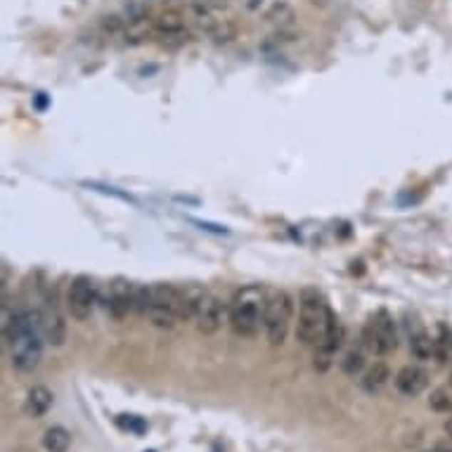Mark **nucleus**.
<instances>
[{
	"label": "nucleus",
	"mask_w": 452,
	"mask_h": 452,
	"mask_svg": "<svg viewBox=\"0 0 452 452\" xmlns=\"http://www.w3.org/2000/svg\"><path fill=\"white\" fill-rule=\"evenodd\" d=\"M403 327H405L407 341H410V353L414 358L417 360L436 358V339L426 332V327L421 324L417 313H410V310H407L403 317Z\"/></svg>",
	"instance_id": "9b49d317"
},
{
	"label": "nucleus",
	"mask_w": 452,
	"mask_h": 452,
	"mask_svg": "<svg viewBox=\"0 0 452 452\" xmlns=\"http://www.w3.org/2000/svg\"><path fill=\"white\" fill-rule=\"evenodd\" d=\"M100 303V287L95 284L93 277L78 275L71 279L69 292H66V308L73 320L86 322L95 313V306Z\"/></svg>",
	"instance_id": "0eeeda50"
},
{
	"label": "nucleus",
	"mask_w": 452,
	"mask_h": 452,
	"mask_svg": "<svg viewBox=\"0 0 452 452\" xmlns=\"http://www.w3.org/2000/svg\"><path fill=\"white\" fill-rule=\"evenodd\" d=\"M344 339H346V327H344V322L334 315V310H332L327 332H324L320 344L315 346V355H313V367L317 369V372H327V369L334 365L337 351L341 348V344H344Z\"/></svg>",
	"instance_id": "1a4fd4ad"
},
{
	"label": "nucleus",
	"mask_w": 452,
	"mask_h": 452,
	"mask_svg": "<svg viewBox=\"0 0 452 452\" xmlns=\"http://www.w3.org/2000/svg\"><path fill=\"white\" fill-rule=\"evenodd\" d=\"M389 379H391L389 365L381 360H376L365 369V372H362L360 386H362V391H367V394H379V391L389 384Z\"/></svg>",
	"instance_id": "dca6fc26"
},
{
	"label": "nucleus",
	"mask_w": 452,
	"mask_h": 452,
	"mask_svg": "<svg viewBox=\"0 0 452 452\" xmlns=\"http://www.w3.org/2000/svg\"><path fill=\"white\" fill-rule=\"evenodd\" d=\"M433 452H452V438L441 441L438 446H436V450H433Z\"/></svg>",
	"instance_id": "5701e85b"
},
{
	"label": "nucleus",
	"mask_w": 452,
	"mask_h": 452,
	"mask_svg": "<svg viewBox=\"0 0 452 452\" xmlns=\"http://www.w3.org/2000/svg\"><path fill=\"white\" fill-rule=\"evenodd\" d=\"M428 386V372L419 365H405L396 374V389L398 394H403L407 398H417L426 391Z\"/></svg>",
	"instance_id": "ddd939ff"
},
{
	"label": "nucleus",
	"mask_w": 452,
	"mask_h": 452,
	"mask_svg": "<svg viewBox=\"0 0 452 452\" xmlns=\"http://www.w3.org/2000/svg\"><path fill=\"white\" fill-rule=\"evenodd\" d=\"M135 294L138 284L128 282L125 277H114L105 289H100V303L112 313V317L121 320L135 310Z\"/></svg>",
	"instance_id": "6e6552de"
},
{
	"label": "nucleus",
	"mask_w": 452,
	"mask_h": 452,
	"mask_svg": "<svg viewBox=\"0 0 452 452\" xmlns=\"http://www.w3.org/2000/svg\"><path fill=\"white\" fill-rule=\"evenodd\" d=\"M362 346L372 355H389L398 348V324L386 308L376 310L362 332Z\"/></svg>",
	"instance_id": "423d86ee"
},
{
	"label": "nucleus",
	"mask_w": 452,
	"mask_h": 452,
	"mask_svg": "<svg viewBox=\"0 0 452 452\" xmlns=\"http://www.w3.org/2000/svg\"><path fill=\"white\" fill-rule=\"evenodd\" d=\"M188 21H192L199 31L204 34H213L218 26H223L225 21H230L223 12H220V7L211 5V3H192L188 7Z\"/></svg>",
	"instance_id": "f8f14e48"
},
{
	"label": "nucleus",
	"mask_w": 452,
	"mask_h": 452,
	"mask_svg": "<svg viewBox=\"0 0 452 452\" xmlns=\"http://www.w3.org/2000/svg\"><path fill=\"white\" fill-rule=\"evenodd\" d=\"M428 407H431L433 412L452 414V384H446V386L433 389L431 398H428Z\"/></svg>",
	"instance_id": "aec40b11"
},
{
	"label": "nucleus",
	"mask_w": 452,
	"mask_h": 452,
	"mask_svg": "<svg viewBox=\"0 0 452 452\" xmlns=\"http://www.w3.org/2000/svg\"><path fill=\"white\" fill-rule=\"evenodd\" d=\"M446 433H448V438H452V414L446 419Z\"/></svg>",
	"instance_id": "b1692460"
},
{
	"label": "nucleus",
	"mask_w": 452,
	"mask_h": 452,
	"mask_svg": "<svg viewBox=\"0 0 452 452\" xmlns=\"http://www.w3.org/2000/svg\"><path fill=\"white\" fill-rule=\"evenodd\" d=\"M71 446V433L64 426H50L43 433V448L48 452H66Z\"/></svg>",
	"instance_id": "f3484780"
},
{
	"label": "nucleus",
	"mask_w": 452,
	"mask_h": 452,
	"mask_svg": "<svg viewBox=\"0 0 452 452\" xmlns=\"http://www.w3.org/2000/svg\"><path fill=\"white\" fill-rule=\"evenodd\" d=\"M223 322H225L223 301H220L216 294L204 292L202 299H199V303H197V310H195L197 329L202 332L204 337H211V334H216V332H220Z\"/></svg>",
	"instance_id": "9d476101"
},
{
	"label": "nucleus",
	"mask_w": 452,
	"mask_h": 452,
	"mask_svg": "<svg viewBox=\"0 0 452 452\" xmlns=\"http://www.w3.org/2000/svg\"><path fill=\"white\" fill-rule=\"evenodd\" d=\"M41 320H43V337H46L48 344L62 346L66 341V322L62 313H59L53 303H48V308L41 310Z\"/></svg>",
	"instance_id": "4468645a"
},
{
	"label": "nucleus",
	"mask_w": 452,
	"mask_h": 452,
	"mask_svg": "<svg viewBox=\"0 0 452 452\" xmlns=\"http://www.w3.org/2000/svg\"><path fill=\"white\" fill-rule=\"evenodd\" d=\"M436 360L452 362V327L438 324V337H436Z\"/></svg>",
	"instance_id": "6ab92c4d"
},
{
	"label": "nucleus",
	"mask_w": 452,
	"mask_h": 452,
	"mask_svg": "<svg viewBox=\"0 0 452 452\" xmlns=\"http://www.w3.org/2000/svg\"><path fill=\"white\" fill-rule=\"evenodd\" d=\"M50 407H53V391H50L48 386L29 389L26 400H24V412L29 414V417H34V419L46 417V414L50 412Z\"/></svg>",
	"instance_id": "2eb2a0df"
},
{
	"label": "nucleus",
	"mask_w": 452,
	"mask_h": 452,
	"mask_svg": "<svg viewBox=\"0 0 452 452\" xmlns=\"http://www.w3.org/2000/svg\"><path fill=\"white\" fill-rule=\"evenodd\" d=\"M332 308L324 296L315 287H306L299 296V322H296V339L303 346H317L327 332Z\"/></svg>",
	"instance_id": "f03ea898"
},
{
	"label": "nucleus",
	"mask_w": 452,
	"mask_h": 452,
	"mask_svg": "<svg viewBox=\"0 0 452 452\" xmlns=\"http://www.w3.org/2000/svg\"><path fill=\"white\" fill-rule=\"evenodd\" d=\"M118 426L125 428V431H130V433H145L147 431V424L140 417H135V414H121V419H118Z\"/></svg>",
	"instance_id": "4be33fe9"
},
{
	"label": "nucleus",
	"mask_w": 452,
	"mask_h": 452,
	"mask_svg": "<svg viewBox=\"0 0 452 452\" xmlns=\"http://www.w3.org/2000/svg\"><path fill=\"white\" fill-rule=\"evenodd\" d=\"M367 365V355H365V348H351V351H346L344 360H341V369H344V374L348 376H358L365 372Z\"/></svg>",
	"instance_id": "a211bd4d"
},
{
	"label": "nucleus",
	"mask_w": 452,
	"mask_h": 452,
	"mask_svg": "<svg viewBox=\"0 0 452 452\" xmlns=\"http://www.w3.org/2000/svg\"><path fill=\"white\" fill-rule=\"evenodd\" d=\"M294 317V299L284 289H268L265 292V313H263V332L270 346H282L287 341L289 327Z\"/></svg>",
	"instance_id": "39448f33"
},
{
	"label": "nucleus",
	"mask_w": 452,
	"mask_h": 452,
	"mask_svg": "<svg viewBox=\"0 0 452 452\" xmlns=\"http://www.w3.org/2000/svg\"><path fill=\"white\" fill-rule=\"evenodd\" d=\"M263 313H265V289L251 284V287H242L240 292L232 296L227 320L232 324L237 337L254 339L263 327Z\"/></svg>",
	"instance_id": "7ed1b4c3"
},
{
	"label": "nucleus",
	"mask_w": 452,
	"mask_h": 452,
	"mask_svg": "<svg viewBox=\"0 0 452 452\" xmlns=\"http://www.w3.org/2000/svg\"><path fill=\"white\" fill-rule=\"evenodd\" d=\"M5 346L10 362L19 372H34L43 358V320L41 310H14L3 322Z\"/></svg>",
	"instance_id": "f257e3e1"
},
{
	"label": "nucleus",
	"mask_w": 452,
	"mask_h": 452,
	"mask_svg": "<svg viewBox=\"0 0 452 452\" xmlns=\"http://www.w3.org/2000/svg\"><path fill=\"white\" fill-rule=\"evenodd\" d=\"M294 17H296L294 7L282 3V0H279V3H275L268 12H265V19L272 21V24H277V26H289L294 21Z\"/></svg>",
	"instance_id": "412c9836"
},
{
	"label": "nucleus",
	"mask_w": 452,
	"mask_h": 452,
	"mask_svg": "<svg viewBox=\"0 0 452 452\" xmlns=\"http://www.w3.org/2000/svg\"><path fill=\"white\" fill-rule=\"evenodd\" d=\"M147 320L159 329H170L178 322L190 320L188 301L180 287L173 284H152L150 287V308H147Z\"/></svg>",
	"instance_id": "20e7f679"
}]
</instances>
